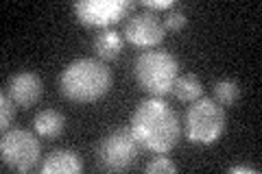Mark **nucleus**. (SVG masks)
I'll return each mask as SVG.
<instances>
[{"label":"nucleus","mask_w":262,"mask_h":174,"mask_svg":"<svg viewBox=\"0 0 262 174\" xmlns=\"http://www.w3.org/2000/svg\"><path fill=\"white\" fill-rule=\"evenodd\" d=\"M241 98V85L232 79H223L214 83V101L221 107H232Z\"/></svg>","instance_id":"nucleus-14"},{"label":"nucleus","mask_w":262,"mask_h":174,"mask_svg":"<svg viewBox=\"0 0 262 174\" xmlns=\"http://www.w3.org/2000/svg\"><path fill=\"white\" fill-rule=\"evenodd\" d=\"M134 7L136 3L131 0H79L75 3V15L85 27H110L127 18Z\"/></svg>","instance_id":"nucleus-7"},{"label":"nucleus","mask_w":262,"mask_h":174,"mask_svg":"<svg viewBox=\"0 0 262 174\" xmlns=\"http://www.w3.org/2000/svg\"><path fill=\"white\" fill-rule=\"evenodd\" d=\"M229 172H247V174H256L258 170L256 168H249V165H232V168H229Z\"/></svg>","instance_id":"nucleus-19"},{"label":"nucleus","mask_w":262,"mask_h":174,"mask_svg":"<svg viewBox=\"0 0 262 174\" xmlns=\"http://www.w3.org/2000/svg\"><path fill=\"white\" fill-rule=\"evenodd\" d=\"M42 174H53V172H61V174H79L83 170V161L75 151L68 148H57V151L48 153L46 159L42 163Z\"/></svg>","instance_id":"nucleus-10"},{"label":"nucleus","mask_w":262,"mask_h":174,"mask_svg":"<svg viewBox=\"0 0 262 174\" xmlns=\"http://www.w3.org/2000/svg\"><path fill=\"white\" fill-rule=\"evenodd\" d=\"M112 70L101 59H75L59 77V92L72 103H96L110 92Z\"/></svg>","instance_id":"nucleus-2"},{"label":"nucleus","mask_w":262,"mask_h":174,"mask_svg":"<svg viewBox=\"0 0 262 174\" xmlns=\"http://www.w3.org/2000/svg\"><path fill=\"white\" fill-rule=\"evenodd\" d=\"M129 129L134 131L138 144L146 151L166 155L182 139V122L170 105L162 98H146L136 107Z\"/></svg>","instance_id":"nucleus-1"},{"label":"nucleus","mask_w":262,"mask_h":174,"mask_svg":"<svg viewBox=\"0 0 262 174\" xmlns=\"http://www.w3.org/2000/svg\"><path fill=\"white\" fill-rule=\"evenodd\" d=\"M0 157L9 170L31 172L39 163L42 146H39V139L27 129L5 131L3 142H0Z\"/></svg>","instance_id":"nucleus-6"},{"label":"nucleus","mask_w":262,"mask_h":174,"mask_svg":"<svg viewBox=\"0 0 262 174\" xmlns=\"http://www.w3.org/2000/svg\"><path fill=\"white\" fill-rule=\"evenodd\" d=\"M140 157V144L129 127L114 129L101 137L96 146L98 165L107 172H127L138 163Z\"/></svg>","instance_id":"nucleus-5"},{"label":"nucleus","mask_w":262,"mask_h":174,"mask_svg":"<svg viewBox=\"0 0 262 174\" xmlns=\"http://www.w3.org/2000/svg\"><path fill=\"white\" fill-rule=\"evenodd\" d=\"M225 107H221L214 98H199L186 111L184 133L190 144L210 146L223 135L225 131Z\"/></svg>","instance_id":"nucleus-4"},{"label":"nucleus","mask_w":262,"mask_h":174,"mask_svg":"<svg viewBox=\"0 0 262 174\" xmlns=\"http://www.w3.org/2000/svg\"><path fill=\"white\" fill-rule=\"evenodd\" d=\"M134 74L146 94L160 98L173 92L175 79L179 77V63L168 51H144L134 63Z\"/></svg>","instance_id":"nucleus-3"},{"label":"nucleus","mask_w":262,"mask_h":174,"mask_svg":"<svg viewBox=\"0 0 262 174\" xmlns=\"http://www.w3.org/2000/svg\"><path fill=\"white\" fill-rule=\"evenodd\" d=\"M173 94H175L177 101H182V103H194V101H199V98L203 96V83L192 72L182 74V77L175 79Z\"/></svg>","instance_id":"nucleus-13"},{"label":"nucleus","mask_w":262,"mask_h":174,"mask_svg":"<svg viewBox=\"0 0 262 174\" xmlns=\"http://www.w3.org/2000/svg\"><path fill=\"white\" fill-rule=\"evenodd\" d=\"M122 46H125V37L114 29H103L101 33H96V37L92 41V48L101 61L118 59L120 53H122Z\"/></svg>","instance_id":"nucleus-11"},{"label":"nucleus","mask_w":262,"mask_h":174,"mask_svg":"<svg viewBox=\"0 0 262 174\" xmlns=\"http://www.w3.org/2000/svg\"><path fill=\"white\" fill-rule=\"evenodd\" d=\"M142 5L149 11H160V9L170 11V9H175V0H144Z\"/></svg>","instance_id":"nucleus-18"},{"label":"nucleus","mask_w":262,"mask_h":174,"mask_svg":"<svg viewBox=\"0 0 262 174\" xmlns=\"http://www.w3.org/2000/svg\"><path fill=\"white\" fill-rule=\"evenodd\" d=\"M0 105H3V115H0V129L3 131H9V127H11V122H13V118H15V101L9 96V92H5L0 94Z\"/></svg>","instance_id":"nucleus-15"},{"label":"nucleus","mask_w":262,"mask_h":174,"mask_svg":"<svg viewBox=\"0 0 262 174\" xmlns=\"http://www.w3.org/2000/svg\"><path fill=\"white\" fill-rule=\"evenodd\" d=\"M162 24H164V31L177 33L188 24V18H186V13L182 9H170V11H166V18L162 20Z\"/></svg>","instance_id":"nucleus-16"},{"label":"nucleus","mask_w":262,"mask_h":174,"mask_svg":"<svg viewBox=\"0 0 262 174\" xmlns=\"http://www.w3.org/2000/svg\"><path fill=\"white\" fill-rule=\"evenodd\" d=\"M7 92L15 101V105L27 109V107H33L42 98V79L35 72H18L9 79Z\"/></svg>","instance_id":"nucleus-9"},{"label":"nucleus","mask_w":262,"mask_h":174,"mask_svg":"<svg viewBox=\"0 0 262 174\" xmlns=\"http://www.w3.org/2000/svg\"><path fill=\"white\" fill-rule=\"evenodd\" d=\"M122 35L129 44H134L138 48H146L149 51L151 46H158L160 41L166 35L164 31V24L160 20V15L155 11L144 9L140 13H134L131 18L125 22V31Z\"/></svg>","instance_id":"nucleus-8"},{"label":"nucleus","mask_w":262,"mask_h":174,"mask_svg":"<svg viewBox=\"0 0 262 174\" xmlns=\"http://www.w3.org/2000/svg\"><path fill=\"white\" fill-rule=\"evenodd\" d=\"M146 172L149 174H160V172H164V174H175L177 172V165L168 159V157H155V159L146 165Z\"/></svg>","instance_id":"nucleus-17"},{"label":"nucleus","mask_w":262,"mask_h":174,"mask_svg":"<svg viewBox=\"0 0 262 174\" xmlns=\"http://www.w3.org/2000/svg\"><path fill=\"white\" fill-rule=\"evenodd\" d=\"M33 127H35V133L44 139H55L63 133L66 129V115L57 109H42L35 120H33Z\"/></svg>","instance_id":"nucleus-12"}]
</instances>
